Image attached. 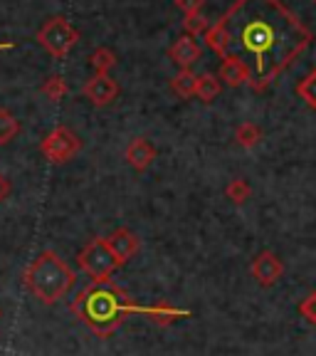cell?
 Masks as SVG:
<instances>
[{
  "mask_svg": "<svg viewBox=\"0 0 316 356\" xmlns=\"http://www.w3.org/2000/svg\"><path fill=\"white\" fill-rule=\"evenodd\" d=\"M220 25L228 33L230 55L250 57L252 89H265L311 40L309 30L279 0H238Z\"/></svg>",
  "mask_w": 316,
  "mask_h": 356,
  "instance_id": "1",
  "label": "cell"
},
{
  "mask_svg": "<svg viewBox=\"0 0 316 356\" xmlns=\"http://www.w3.org/2000/svg\"><path fill=\"white\" fill-rule=\"evenodd\" d=\"M72 312L79 322L87 324L97 337L106 339L119 329V324L139 312V305L131 300L126 289L109 282H92L72 300Z\"/></svg>",
  "mask_w": 316,
  "mask_h": 356,
  "instance_id": "2",
  "label": "cell"
},
{
  "mask_svg": "<svg viewBox=\"0 0 316 356\" xmlns=\"http://www.w3.org/2000/svg\"><path fill=\"white\" fill-rule=\"evenodd\" d=\"M77 282V275L55 250H44L25 267L22 284L42 305H57Z\"/></svg>",
  "mask_w": 316,
  "mask_h": 356,
  "instance_id": "3",
  "label": "cell"
},
{
  "mask_svg": "<svg viewBox=\"0 0 316 356\" xmlns=\"http://www.w3.org/2000/svg\"><path fill=\"white\" fill-rule=\"evenodd\" d=\"M35 40H38L40 47L50 52L55 60H62V57H67L72 52V47L79 40V33L67 17L55 15V17H47V20L40 25V30L35 33Z\"/></svg>",
  "mask_w": 316,
  "mask_h": 356,
  "instance_id": "4",
  "label": "cell"
},
{
  "mask_svg": "<svg viewBox=\"0 0 316 356\" xmlns=\"http://www.w3.org/2000/svg\"><path fill=\"white\" fill-rule=\"evenodd\" d=\"M77 265L82 267L89 277H92V282H109L111 275H114L119 267H122L117 257L111 255L109 245H106L104 238L89 240L82 250H79Z\"/></svg>",
  "mask_w": 316,
  "mask_h": 356,
  "instance_id": "5",
  "label": "cell"
},
{
  "mask_svg": "<svg viewBox=\"0 0 316 356\" xmlns=\"http://www.w3.org/2000/svg\"><path fill=\"white\" fill-rule=\"evenodd\" d=\"M40 151L50 163H67L82 151V139L69 127H55L42 139Z\"/></svg>",
  "mask_w": 316,
  "mask_h": 356,
  "instance_id": "6",
  "label": "cell"
},
{
  "mask_svg": "<svg viewBox=\"0 0 316 356\" xmlns=\"http://www.w3.org/2000/svg\"><path fill=\"white\" fill-rule=\"evenodd\" d=\"M284 275V262L274 255L272 250H262L260 255L252 260V277L262 284V287H272L282 280Z\"/></svg>",
  "mask_w": 316,
  "mask_h": 356,
  "instance_id": "7",
  "label": "cell"
},
{
  "mask_svg": "<svg viewBox=\"0 0 316 356\" xmlns=\"http://www.w3.org/2000/svg\"><path fill=\"white\" fill-rule=\"evenodd\" d=\"M82 95L94 106H109L119 97V84L109 74H94L82 87Z\"/></svg>",
  "mask_w": 316,
  "mask_h": 356,
  "instance_id": "8",
  "label": "cell"
},
{
  "mask_svg": "<svg viewBox=\"0 0 316 356\" xmlns=\"http://www.w3.org/2000/svg\"><path fill=\"white\" fill-rule=\"evenodd\" d=\"M104 240H106V245H109L111 255L119 260V265H126V262L131 260V257L136 255V252H139V248H141L139 235L133 233V230H128V228L114 230V233H111L109 238H104Z\"/></svg>",
  "mask_w": 316,
  "mask_h": 356,
  "instance_id": "9",
  "label": "cell"
},
{
  "mask_svg": "<svg viewBox=\"0 0 316 356\" xmlns=\"http://www.w3.org/2000/svg\"><path fill=\"white\" fill-rule=\"evenodd\" d=\"M200 55H203V47H200L190 35L178 38L176 42L168 47V57H171V62H176V65L183 67V70H188L190 65H195V62L200 60Z\"/></svg>",
  "mask_w": 316,
  "mask_h": 356,
  "instance_id": "10",
  "label": "cell"
},
{
  "mask_svg": "<svg viewBox=\"0 0 316 356\" xmlns=\"http://www.w3.org/2000/svg\"><path fill=\"white\" fill-rule=\"evenodd\" d=\"M220 79H225V84H230V87H242V84H247L252 79V72L244 60H240V57H235V55H228V57H222Z\"/></svg>",
  "mask_w": 316,
  "mask_h": 356,
  "instance_id": "11",
  "label": "cell"
},
{
  "mask_svg": "<svg viewBox=\"0 0 316 356\" xmlns=\"http://www.w3.org/2000/svg\"><path fill=\"white\" fill-rule=\"evenodd\" d=\"M124 156H126V161H128V166H131V168H136V171H146V168L153 163L156 149H153V144H151V141L133 139L131 144L126 146Z\"/></svg>",
  "mask_w": 316,
  "mask_h": 356,
  "instance_id": "12",
  "label": "cell"
},
{
  "mask_svg": "<svg viewBox=\"0 0 316 356\" xmlns=\"http://www.w3.org/2000/svg\"><path fill=\"white\" fill-rule=\"evenodd\" d=\"M139 314H146L151 322L166 327V324L176 322V319L188 317L190 312L188 309H176V307H168V305H153V307H139Z\"/></svg>",
  "mask_w": 316,
  "mask_h": 356,
  "instance_id": "13",
  "label": "cell"
},
{
  "mask_svg": "<svg viewBox=\"0 0 316 356\" xmlns=\"http://www.w3.org/2000/svg\"><path fill=\"white\" fill-rule=\"evenodd\" d=\"M17 134H20V119L10 109L0 106V146L10 144Z\"/></svg>",
  "mask_w": 316,
  "mask_h": 356,
  "instance_id": "14",
  "label": "cell"
},
{
  "mask_svg": "<svg viewBox=\"0 0 316 356\" xmlns=\"http://www.w3.org/2000/svg\"><path fill=\"white\" fill-rule=\"evenodd\" d=\"M40 92H42L44 99H50V102H62V99L67 97V92H69V87H67L65 77H60V74H50V77H47V79L42 82Z\"/></svg>",
  "mask_w": 316,
  "mask_h": 356,
  "instance_id": "15",
  "label": "cell"
},
{
  "mask_svg": "<svg viewBox=\"0 0 316 356\" xmlns=\"http://www.w3.org/2000/svg\"><path fill=\"white\" fill-rule=\"evenodd\" d=\"M195 95H198L200 102H206V104L217 99V95H220V82H217V77H213V74H200L198 82H195Z\"/></svg>",
  "mask_w": 316,
  "mask_h": 356,
  "instance_id": "16",
  "label": "cell"
},
{
  "mask_svg": "<svg viewBox=\"0 0 316 356\" xmlns=\"http://www.w3.org/2000/svg\"><path fill=\"white\" fill-rule=\"evenodd\" d=\"M195 82H198V77H195L190 70H181V72L171 79V89L176 92L178 97L188 99V97L195 95Z\"/></svg>",
  "mask_w": 316,
  "mask_h": 356,
  "instance_id": "17",
  "label": "cell"
},
{
  "mask_svg": "<svg viewBox=\"0 0 316 356\" xmlns=\"http://www.w3.org/2000/svg\"><path fill=\"white\" fill-rule=\"evenodd\" d=\"M89 65L94 67L97 74H109V70H114V65H117V55H114L109 47H97V50L89 55Z\"/></svg>",
  "mask_w": 316,
  "mask_h": 356,
  "instance_id": "18",
  "label": "cell"
},
{
  "mask_svg": "<svg viewBox=\"0 0 316 356\" xmlns=\"http://www.w3.org/2000/svg\"><path fill=\"white\" fill-rule=\"evenodd\" d=\"M235 139H238V144L244 146V149H252V146L260 144L262 129L257 127V124H252V122H244V124H240L238 131H235Z\"/></svg>",
  "mask_w": 316,
  "mask_h": 356,
  "instance_id": "19",
  "label": "cell"
},
{
  "mask_svg": "<svg viewBox=\"0 0 316 356\" xmlns=\"http://www.w3.org/2000/svg\"><path fill=\"white\" fill-rule=\"evenodd\" d=\"M225 193H228V198L233 200V203H244V200L250 198L252 188H250V184H247L244 178H235V181H230V184H228Z\"/></svg>",
  "mask_w": 316,
  "mask_h": 356,
  "instance_id": "20",
  "label": "cell"
},
{
  "mask_svg": "<svg viewBox=\"0 0 316 356\" xmlns=\"http://www.w3.org/2000/svg\"><path fill=\"white\" fill-rule=\"evenodd\" d=\"M297 92H299V97L311 106V109H316V70L301 79L299 87H297Z\"/></svg>",
  "mask_w": 316,
  "mask_h": 356,
  "instance_id": "21",
  "label": "cell"
},
{
  "mask_svg": "<svg viewBox=\"0 0 316 356\" xmlns=\"http://www.w3.org/2000/svg\"><path fill=\"white\" fill-rule=\"evenodd\" d=\"M183 25H185V30L190 33V38H193V35H203L208 30L206 17L200 15V13H195V15H185Z\"/></svg>",
  "mask_w": 316,
  "mask_h": 356,
  "instance_id": "22",
  "label": "cell"
},
{
  "mask_svg": "<svg viewBox=\"0 0 316 356\" xmlns=\"http://www.w3.org/2000/svg\"><path fill=\"white\" fill-rule=\"evenodd\" d=\"M299 312H301V317L306 319V322L316 324V292H311L309 297H306L304 302L299 305Z\"/></svg>",
  "mask_w": 316,
  "mask_h": 356,
  "instance_id": "23",
  "label": "cell"
},
{
  "mask_svg": "<svg viewBox=\"0 0 316 356\" xmlns=\"http://www.w3.org/2000/svg\"><path fill=\"white\" fill-rule=\"evenodd\" d=\"M203 6H206V0H176V8L183 10L185 15H195V13H200Z\"/></svg>",
  "mask_w": 316,
  "mask_h": 356,
  "instance_id": "24",
  "label": "cell"
},
{
  "mask_svg": "<svg viewBox=\"0 0 316 356\" xmlns=\"http://www.w3.org/2000/svg\"><path fill=\"white\" fill-rule=\"evenodd\" d=\"M10 191H13V184H10V178L6 176V173H0V203L10 195Z\"/></svg>",
  "mask_w": 316,
  "mask_h": 356,
  "instance_id": "25",
  "label": "cell"
},
{
  "mask_svg": "<svg viewBox=\"0 0 316 356\" xmlns=\"http://www.w3.org/2000/svg\"><path fill=\"white\" fill-rule=\"evenodd\" d=\"M13 47H15L13 42H0V50H13Z\"/></svg>",
  "mask_w": 316,
  "mask_h": 356,
  "instance_id": "26",
  "label": "cell"
},
{
  "mask_svg": "<svg viewBox=\"0 0 316 356\" xmlns=\"http://www.w3.org/2000/svg\"><path fill=\"white\" fill-rule=\"evenodd\" d=\"M0 317H3V312H0Z\"/></svg>",
  "mask_w": 316,
  "mask_h": 356,
  "instance_id": "27",
  "label": "cell"
},
{
  "mask_svg": "<svg viewBox=\"0 0 316 356\" xmlns=\"http://www.w3.org/2000/svg\"><path fill=\"white\" fill-rule=\"evenodd\" d=\"M314 3H316V0H314Z\"/></svg>",
  "mask_w": 316,
  "mask_h": 356,
  "instance_id": "28",
  "label": "cell"
}]
</instances>
